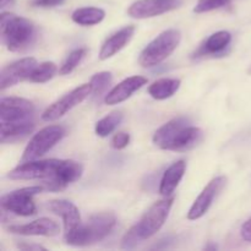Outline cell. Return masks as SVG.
Returning a JSON list of instances; mask_svg holds the SVG:
<instances>
[{
    "instance_id": "obj_1",
    "label": "cell",
    "mask_w": 251,
    "mask_h": 251,
    "mask_svg": "<svg viewBox=\"0 0 251 251\" xmlns=\"http://www.w3.org/2000/svg\"><path fill=\"white\" fill-rule=\"evenodd\" d=\"M203 139V131L190 125L188 118H176L162 125L153 135V144L161 150L185 152L198 146Z\"/></svg>"
},
{
    "instance_id": "obj_2",
    "label": "cell",
    "mask_w": 251,
    "mask_h": 251,
    "mask_svg": "<svg viewBox=\"0 0 251 251\" xmlns=\"http://www.w3.org/2000/svg\"><path fill=\"white\" fill-rule=\"evenodd\" d=\"M173 196H169V198L153 203L145 212L141 220L125 233L122 240L123 249H134L140 243L157 234V232L161 230V228L163 227L167 218H168L171 208L173 206Z\"/></svg>"
},
{
    "instance_id": "obj_3",
    "label": "cell",
    "mask_w": 251,
    "mask_h": 251,
    "mask_svg": "<svg viewBox=\"0 0 251 251\" xmlns=\"http://www.w3.org/2000/svg\"><path fill=\"white\" fill-rule=\"evenodd\" d=\"M2 44L7 50L21 53L31 48L37 41V27L31 20L17 16L11 12H1L0 15Z\"/></svg>"
},
{
    "instance_id": "obj_4",
    "label": "cell",
    "mask_w": 251,
    "mask_h": 251,
    "mask_svg": "<svg viewBox=\"0 0 251 251\" xmlns=\"http://www.w3.org/2000/svg\"><path fill=\"white\" fill-rule=\"evenodd\" d=\"M117 226V217L112 212L92 215L85 225H81L74 232L64 235V240L71 247H88L102 242L112 233Z\"/></svg>"
},
{
    "instance_id": "obj_5",
    "label": "cell",
    "mask_w": 251,
    "mask_h": 251,
    "mask_svg": "<svg viewBox=\"0 0 251 251\" xmlns=\"http://www.w3.org/2000/svg\"><path fill=\"white\" fill-rule=\"evenodd\" d=\"M181 41V33L178 29H167L150 42L141 51L139 63L142 68H153L166 60Z\"/></svg>"
},
{
    "instance_id": "obj_6",
    "label": "cell",
    "mask_w": 251,
    "mask_h": 251,
    "mask_svg": "<svg viewBox=\"0 0 251 251\" xmlns=\"http://www.w3.org/2000/svg\"><path fill=\"white\" fill-rule=\"evenodd\" d=\"M44 191L42 185L27 186V188L17 189L6 194L0 200L1 210L4 212L12 213V215L21 216V217H29L37 213L36 203L33 198Z\"/></svg>"
},
{
    "instance_id": "obj_7",
    "label": "cell",
    "mask_w": 251,
    "mask_h": 251,
    "mask_svg": "<svg viewBox=\"0 0 251 251\" xmlns=\"http://www.w3.org/2000/svg\"><path fill=\"white\" fill-rule=\"evenodd\" d=\"M65 135V130L60 125H49L39 130L25 149L22 162L34 161L50 151Z\"/></svg>"
},
{
    "instance_id": "obj_8",
    "label": "cell",
    "mask_w": 251,
    "mask_h": 251,
    "mask_svg": "<svg viewBox=\"0 0 251 251\" xmlns=\"http://www.w3.org/2000/svg\"><path fill=\"white\" fill-rule=\"evenodd\" d=\"M61 159L27 161L9 172L7 178L12 180H48L55 174Z\"/></svg>"
},
{
    "instance_id": "obj_9",
    "label": "cell",
    "mask_w": 251,
    "mask_h": 251,
    "mask_svg": "<svg viewBox=\"0 0 251 251\" xmlns=\"http://www.w3.org/2000/svg\"><path fill=\"white\" fill-rule=\"evenodd\" d=\"M91 93H92V85L91 83H83V85L74 88L73 91L55 100L53 104L49 105L42 114V119L44 122H54V120L60 119L69 110L82 103Z\"/></svg>"
},
{
    "instance_id": "obj_10",
    "label": "cell",
    "mask_w": 251,
    "mask_h": 251,
    "mask_svg": "<svg viewBox=\"0 0 251 251\" xmlns=\"http://www.w3.org/2000/svg\"><path fill=\"white\" fill-rule=\"evenodd\" d=\"M36 108L28 100L4 97L0 100V123H21L33 120Z\"/></svg>"
},
{
    "instance_id": "obj_11",
    "label": "cell",
    "mask_w": 251,
    "mask_h": 251,
    "mask_svg": "<svg viewBox=\"0 0 251 251\" xmlns=\"http://www.w3.org/2000/svg\"><path fill=\"white\" fill-rule=\"evenodd\" d=\"M83 167L78 162L73 159H61L60 166L56 169L55 174L48 180L41 181L44 190L60 191L70 184L75 183L82 176Z\"/></svg>"
},
{
    "instance_id": "obj_12",
    "label": "cell",
    "mask_w": 251,
    "mask_h": 251,
    "mask_svg": "<svg viewBox=\"0 0 251 251\" xmlns=\"http://www.w3.org/2000/svg\"><path fill=\"white\" fill-rule=\"evenodd\" d=\"M227 184V178L225 176H220L213 178L207 185L203 188V190L201 191L200 195L196 198V200L194 201L193 206L190 207L188 212V220L190 221H196L199 218L203 217V216L207 213V211L210 210L211 205L213 203L215 199L217 198L218 194L223 190V188Z\"/></svg>"
},
{
    "instance_id": "obj_13",
    "label": "cell",
    "mask_w": 251,
    "mask_h": 251,
    "mask_svg": "<svg viewBox=\"0 0 251 251\" xmlns=\"http://www.w3.org/2000/svg\"><path fill=\"white\" fill-rule=\"evenodd\" d=\"M38 65L34 58H24L4 66L0 73V90L4 91L11 86L29 80L32 71Z\"/></svg>"
},
{
    "instance_id": "obj_14",
    "label": "cell",
    "mask_w": 251,
    "mask_h": 251,
    "mask_svg": "<svg viewBox=\"0 0 251 251\" xmlns=\"http://www.w3.org/2000/svg\"><path fill=\"white\" fill-rule=\"evenodd\" d=\"M180 0H137L127 9L129 16L134 19H150L176 10Z\"/></svg>"
},
{
    "instance_id": "obj_15",
    "label": "cell",
    "mask_w": 251,
    "mask_h": 251,
    "mask_svg": "<svg viewBox=\"0 0 251 251\" xmlns=\"http://www.w3.org/2000/svg\"><path fill=\"white\" fill-rule=\"evenodd\" d=\"M7 232L19 235H36V237H55L60 232L58 223L49 218H39L26 225H12L7 227Z\"/></svg>"
},
{
    "instance_id": "obj_16",
    "label": "cell",
    "mask_w": 251,
    "mask_h": 251,
    "mask_svg": "<svg viewBox=\"0 0 251 251\" xmlns=\"http://www.w3.org/2000/svg\"><path fill=\"white\" fill-rule=\"evenodd\" d=\"M49 211L56 216H60L63 220L64 225V235L69 234V233L74 232L81 225L80 211L78 208L74 205L73 202L68 200H53L49 201L48 203Z\"/></svg>"
},
{
    "instance_id": "obj_17",
    "label": "cell",
    "mask_w": 251,
    "mask_h": 251,
    "mask_svg": "<svg viewBox=\"0 0 251 251\" xmlns=\"http://www.w3.org/2000/svg\"><path fill=\"white\" fill-rule=\"evenodd\" d=\"M147 83V78L144 76H131L122 82L118 83L115 87H113L109 92L105 95L104 102L108 105H115L119 103L124 102L127 98L131 97L137 90Z\"/></svg>"
},
{
    "instance_id": "obj_18",
    "label": "cell",
    "mask_w": 251,
    "mask_h": 251,
    "mask_svg": "<svg viewBox=\"0 0 251 251\" xmlns=\"http://www.w3.org/2000/svg\"><path fill=\"white\" fill-rule=\"evenodd\" d=\"M232 43V34L228 31H218L211 34L193 54V58L223 55Z\"/></svg>"
},
{
    "instance_id": "obj_19",
    "label": "cell",
    "mask_w": 251,
    "mask_h": 251,
    "mask_svg": "<svg viewBox=\"0 0 251 251\" xmlns=\"http://www.w3.org/2000/svg\"><path fill=\"white\" fill-rule=\"evenodd\" d=\"M135 27L126 26L124 28L115 32L113 36H110L107 41L103 43L102 48L100 50V60H107V59L114 56L118 51L122 50L125 46H127L131 38L134 37Z\"/></svg>"
},
{
    "instance_id": "obj_20",
    "label": "cell",
    "mask_w": 251,
    "mask_h": 251,
    "mask_svg": "<svg viewBox=\"0 0 251 251\" xmlns=\"http://www.w3.org/2000/svg\"><path fill=\"white\" fill-rule=\"evenodd\" d=\"M185 171L186 162L184 159L174 162L172 166H169L163 173L161 183H159V194L164 198H169L174 193V190L178 188L179 183L185 174Z\"/></svg>"
},
{
    "instance_id": "obj_21",
    "label": "cell",
    "mask_w": 251,
    "mask_h": 251,
    "mask_svg": "<svg viewBox=\"0 0 251 251\" xmlns=\"http://www.w3.org/2000/svg\"><path fill=\"white\" fill-rule=\"evenodd\" d=\"M0 141L1 144L15 142L21 140L31 134L34 129V122H21V123H0Z\"/></svg>"
},
{
    "instance_id": "obj_22",
    "label": "cell",
    "mask_w": 251,
    "mask_h": 251,
    "mask_svg": "<svg viewBox=\"0 0 251 251\" xmlns=\"http://www.w3.org/2000/svg\"><path fill=\"white\" fill-rule=\"evenodd\" d=\"M180 80L178 78H159L150 85L149 93L152 98L157 100H163L176 95L180 87Z\"/></svg>"
},
{
    "instance_id": "obj_23",
    "label": "cell",
    "mask_w": 251,
    "mask_h": 251,
    "mask_svg": "<svg viewBox=\"0 0 251 251\" xmlns=\"http://www.w3.org/2000/svg\"><path fill=\"white\" fill-rule=\"evenodd\" d=\"M105 11L100 7H80L76 9L71 15V19L75 24L80 26H95V25L100 24L104 20Z\"/></svg>"
},
{
    "instance_id": "obj_24",
    "label": "cell",
    "mask_w": 251,
    "mask_h": 251,
    "mask_svg": "<svg viewBox=\"0 0 251 251\" xmlns=\"http://www.w3.org/2000/svg\"><path fill=\"white\" fill-rule=\"evenodd\" d=\"M123 122V113L122 112H115L109 113L108 115H105L104 118H102L100 120H98L96 123L95 131L96 134L100 137H107L117 129L120 125V123Z\"/></svg>"
},
{
    "instance_id": "obj_25",
    "label": "cell",
    "mask_w": 251,
    "mask_h": 251,
    "mask_svg": "<svg viewBox=\"0 0 251 251\" xmlns=\"http://www.w3.org/2000/svg\"><path fill=\"white\" fill-rule=\"evenodd\" d=\"M56 71H58V68H56V65L53 61H44V63L38 64V65L34 68L31 76H29L28 81L36 83L47 82V81L51 80V78L54 77Z\"/></svg>"
},
{
    "instance_id": "obj_26",
    "label": "cell",
    "mask_w": 251,
    "mask_h": 251,
    "mask_svg": "<svg viewBox=\"0 0 251 251\" xmlns=\"http://www.w3.org/2000/svg\"><path fill=\"white\" fill-rule=\"evenodd\" d=\"M113 76L109 71H100V73L95 74L91 78L90 83L92 85V97L100 98L105 93L109 85L112 83Z\"/></svg>"
},
{
    "instance_id": "obj_27",
    "label": "cell",
    "mask_w": 251,
    "mask_h": 251,
    "mask_svg": "<svg viewBox=\"0 0 251 251\" xmlns=\"http://www.w3.org/2000/svg\"><path fill=\"white\" fill-rule=\"evenodd\" d=\"M86 53H87V49L86 48H77L71 51L68 55V58L65 59V61L63 63V65H61L59 74L60 75H69L70 73H73L77 68L78 64L81 63V60L85 58Z\"/></svg>"
},
{
    "instance_id": "obj_28",
    "label": "cell",
    "mask_w": 251,
    "mask_h": 251,
    "mask_svg": "<svg viewBox=\"0 0 251 251\" xmlns=\"http://www.w3.org/2000/svg\"><path fill=\"white\" fill-rule=\"evenodd\" d=\"M233 0H199L196 6L194 7V11L196 14H203V12H210L213 10L221 9L227 5L232 4Z\"/></svg>"
},
{
    "instance_id": "obj_29",
    "label": "cell",
    "mask_w": 251,
    "mask_h": 251,
    "mask_svg": "<svg viewBox=\"0 0 251 251\" xmlns=\"http://www.w3.org/2000/svg\"><path fill=\"white\" fill-rule=\"evenodd\" d=\"M130 142V135L127 132L120 131L117 132L114 136L112 137V141H110V146L114 150H123L129 145Z\"/></svg>"
},
{
    "instance_id": "obj_30",
    "label": "cell",
    "mask_w": 251,
    "mask_h": 251,
    "mask_svg": "<svg viewBox=\"0 0 251 251\" xmlns=\"http://www.w3.org/2000/svg\"><path fill=\"white\" fill-rule=\"evenodd\" d=\"M240 235H242L243 240H245V242L248 243H251V218L250 220H248L247 222L242 226Z\"/></svg>"
},
{
    "instance_id": "obj_31",
    "label": "cell",
    "mask_w": 251,
    "mask_h": 251,
    "mask_svg": "<svg viewBox=\"0 0 251 251\" xmlns=\"http://www.w3.org/2000/svg\"><path fill=\"white\" fill-rule=\"evenodd\" d=\"M65 0H34V4L38 5V6H44V7H51V6H58L61 5Z\"/></svg>"
},
{
    "instance_id": "obj_32",
    "label": "cell",
    "mask_w": 251,
    "mask_h": 251,
    "mask_svg": "<svg viewBox=\"0 0 251 251\" xmlns=\"http://www.w3.org/2000/svg\"><path fill=\"white\" fill-rule=\"evenodd\" d=\"M17 248L21 250H46V248L42 247V245L27 244V243H20V244H17Z\"/></svg>"
},
{
    "instance_id": "obj_33",
    "label": "cell",
    "mask_w": 251,
    "mask_h": 251,
    "mask_svg": "<svg viewBox=\"0 0 251 251\" xmlns=\"http://www.w3.org/2000/svg\"><path fill=\"white\" fill-rule=\"evenodd\" d=\"M14 4L15 0H0V7H1V10H4L7 6H12Z\"/></svg>"
},
{
    "instance_id": "obj_34",
    "label": "cell",
    "mask_w": 251,
    "mask_h": 251,
    "mask_svg": "<svg viewBox=\"0 0 251 251\" xmlns=\"http://www.w3.org/2000/svg\"><path fill=\"white\" fill-rule=\"evenodd\" d=\"M206 250H217V245H207V247H205Z\"/></svg>"
}]
</instances>
